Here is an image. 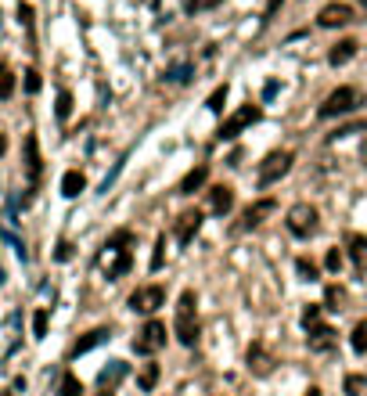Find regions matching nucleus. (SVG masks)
<instances>
[{
  "mask_svg": "<svg viewBox=\"0 0 367 396\" xmlns=\"http://www.w3.org/2000/svg\"><path fill=\"white\" fill-rule=\"evenodd\" d=\"M126 245H133V235L130 231H116L109 242H104V249H101V256H97V267L109 274L112 281L116 277H123L126 270H130V263H133V256H130V249Z\"/></svg>",
  "mask_w": 367,
  "mask_h": 396,
  "instance_id": "obj_1",
  "label": "nucleus"
},
{
  "mask_svg": "<svg viewBox=\"0 0 367 396\" xmlns=\"http://www.w3.org/2000/svg\"><path fill=\"white\" fill-rule=\"evenodd\" d=\"M173 335L180 346H195L198 343V299L191 289L180 292V303H177V321H173Z\"/></svg>",
  "mask_w": 367,
  "mask_h": 396,
  "instance_id": "obj_2",
  "label": "nucleus"
},
{
  "mask_svg": "<svg viewBox=\"0 0 367 396\" xmlns=\"http://www.w3.org/2000/svg\"><path fill=\"white\" fill-rule=\"evenodd\" d=\"M360 105H363V90H360V87H339V90H332V94L321 101L317 116H321V119L349 116V112H356Z\"/></svg>",
  "mask_w": 367,
  "mask_h": 396,
  "instance_id": "obj_3",
  "label": "nucleus"
},
{
  "mask_svg": "<svg viewBox=\"0 0 367 396\" xmlns=\"http://www.w3.org/2000/svg\"><path fill=\"white\" fill-rule=\"evenodd\" d=\"M292 162H295L292 151H270L263 162H259V169H256V184H259V188L278 184V181L288 173V169H292Z\"/></svg>",
  "mask_w": 367,
  "mask_h": 396,
  "instance_id": "obj_4",
  "label": "nucleus"
},
{
  "mask_svg": "<svg viewBox=\"0 0 367 396\" xmlns=\"http://www.w3.org/2000/svg\"><path fill=\"white\" fill-rule=\"evenodd\" d=\"M317 209H313L310 202H295L292 209H288V231L295 235V238H310V235H317Z\"/></svg>",
  "mask_w": 367,
  "mask_h": 396,
  "instance_id": "obj_5",
  "label": "nucleus"
},
{
  "mask_svg": "<svg viewBox=\"0 0 367 396\" xmlns=\"http://www.w3.org/2000/svg\"><path fill=\"white\" fill-rule=\"evenodd\" d=\"M163 346H166V324L163 321H148L133 338V353H141V357H155Z\"/></svg>",
  "mask_w": 367,
  "mask_h": 396,
  "instance_id": "obj_6",
  "label": "nucleus"
},
{
  "mask_svg": "<svg viewBox=\"0 0 367 396\" xmlns=\"http://www.w3.org/2000/svg\"><path fill=\"white\" fill-rule=\"evenodd\" d=\"M259 116H263V112H259L256 105H241V108L234 112V116H227V119H224V127L217 130V137H220V141H234V137H238V134H245L252 123H259Z\"/></svg>",
  "mask_w": 367,
  "mask_h": 396,
  "instance_id": "obj_7",
  "label": "nucleus"
},
{
  "mask_svg": "<svg viewBox=\"0 0 367 396\" xmlns=\"http://www.w3.org/2000/svg\"><path fill=\"white\" fill-rule=\"evenodd\" d=\"M163 303H166V289L163 285H144V289H137L130 296V310L133 314H155Z\"/></svg>",
  "mask_w": 367,
  "mask_h": 396,
  "instance_id": "obj_8",
  "label": "nucleus"
},
{
  "mask_svg": "<svg viewBox=\"0 0 367 396\" xmlns=\"http://www.w3.org/2000/svg\"><path fill=\"white\" fill-rule=\"evenodd\" d=\"M356 22V15H353V8L349 4H324L321 8V15H317V26L321 29H339V26H353Z\"/></svg>",
  "mask_w": 367,
  "mask_h": 396,
  "instance_id": "obj_9",
  "label": "nucleus"
},
{
  "mask_svg": "<svg viewBox=\"0 0 367 396\" xmlns=\"http://www.w3.org/2000/svg\"><path fill=\"white\" fill-rule=\"evenodd\" d=\"M245 364H248V371H252L256 378H267V375L274 371V364H278V360H274V353H270L263 343H252V346H248V353H245Z\"/></svg>",
  "mask_w": 367,
  "mask_h": 396,
  "instance_id": "obj_10",
  "label": "nucleus"
},
{
  "mask_svg": "<svg viewBox=\"0 0 367 396\" xmlns=\"http://www.w3.org/2000/svg\"><path fill=\"white\" fill-rule=\"evenodd\" d=\"M274 209H278V202H274V198H259V202H252V205L241 213V223H238V228H241V231L259 228V223H263V220H267Z\"/></svg>",
  "mask_w": 367,
  "mask_h": 396,
  "instance_id": "obj_11",
  "label": "nucleus"
},
{
  "mask_svg": "<svg viewBox=\"0 0 367 396\" xmlns=\"http://www.w3.org/2000/svg\"><path fill=\"white\" fill-rule=\"evenodd\" d=\"M202 220H205L202 209H187V213L177 216V242H180V245H191V242H195V235L202 231Z\"/></svg>",
  "mask_w": 367,
  "mask_h": 396,
  "instance_id": "obj_12",
  "label": "nucleus"
},
{
  "mask_svg": "<svg viewBox=\"0 0 367 396\" xmlns=\"http://www.w3.org/2000/svg\"><path fill=\"white\" fill-rule=\"evenodd\" d=\"M306 343H310V350H313V353H332V350H335V343H339V335H335V328L317 324V328H310Z\"/></svg>",
  "mask_w": 367,
  "mask_h": 396,
  "instance_id": "obj_13",
  "label": "nucleus"
},
{
  "mask_svg": "<svg viewBox=\"0 0 367 396\" xmlns=\"http://www.w3.org/2000/svg\"><path fill=\"white\" fill-rule=\"evenodd\" d=\"M126 375H130V364H126V360H112L109 368H101V375H97V389L116 392V385H119Z\"/></svg>",
  "mask_w": 367,
  "mask_h": 396,
  "instance_id": "obj_14",
  "label": "nucleus"
},
{
  "mask_svg": "<svg viewBox=\"0 0 367 396\" xmlns=\"http://www.w3.org/2000/svg\"><path fill=\"white\" fill-rule=\"evenodd\" d=\"M231 209H234V191L227 184L209 188V213H213V216H227Z\"/></svg>",
  "mask_w": 367,
  "mask_h": 396,
  "instance_id": "obj_15",
  "label": "nucleus"
},
{
  "mask_svg": "<svg viewBox=\"0 0 367 396\" xmlns=\"http://www.w3.org/2000/svg\"><path fill=\"white\" fill-rule=\"evenodd\" d=\"M26 173H29V184H40L43 159H40V144H36V137H33V134L26 137Z\"/></svg>",
  "mask_w": 367,
  "mask_h": 396,
  "instance_id": "obj_16",
  "label": "nucleus"
},
{
  "mask_svg": "<svg viewBox=\"0 0 367 396\" xmlns=\"http://www.w3.org/2000/svg\"><path fill=\"white\" fill-rule=\"evenodd\" d=\"M346 252H349L356 274H367V235H349L346 238Z\"/></svg>",
  "mask_w": 367,
  "mask_h": 396,
  "instance_id": "obj_17",
  "label": "nucleus"
},
{
  "mask_svg": "<svg viewBox=\"0 0 367 396\" xmlns=\"http://www.w3.org/2000/svg\"><path fill=\"white\" fill-rule=\"evenodd\" d=\"M205 181H209V166H205V162H198V166L191 169V173H187V177L177 184V195H195V191H198Z\"/></svg>",
  "mask_w": 367,
  "mask_h": 396,
  "instance_id": "obj_18",
  "label": "nucleus"
},
{
  "mask_svg": "<svg viewBox=\"0 0 367 396\" xmlns=\"http://www.w3.org/2000/svg\"><path fill=\"white\" fill-rule=\"evenodd\" d=\"M101 343H109V328H94V331H87L80 343L72 346V357H83V353H90V350L101 346Z\"/></svg>",
  "mask_w": 367,
  "mask_h": 396,
  "instance_id": "obj_19",
  "label": "nucleus"
},
{
  "mask_svg": "<svg viewBox=\"0 0 367 396\" xmlns=\"http://www.w3.org/2000/svg\"><path fill=\"white\" fill-rule=\"evenodd\" d=\"M356 50H360V43H356V40H342V43H335V47H332L328 62L339 69V65H346V62H353V58H356Z\"/></svg>",
  "mask_w": 367,
  "mask_h": 396,
  "instance_id": "obj_20",
  "label": "nucleus"
},
{
  "mask_svg": "<svg viewBox=\"0 0 367 396\" xmlns=\"http://www.w3.org/2000/svg\"><path fill=\"white\" fill-rule=\"evenodd\" d=\"M83 188H87V181H83L80 169H69V173L62 177V195H65V198H76Z\"/></svg>",
  "mask_w": 367,
  "mask_h": 396,
  "instance_id": "obj_21",
  "label": "nucleus"
},
{
  "mask_svg": "<svg viewBox=\"0 0 367 396\" xmlns=\"http://www.w3.org/2000/svg\"><path fill=\"white\" fill-rule=\"evenodd\" d=\"M137 385H141L144 392H151L155 385H159V364H144V368H141V378H137Z\"/></svg>",
  "mask_w": 367,
  "mask_h": 396,
  "instance_id": "obj_22",
  "label": "nucleus"
},
{
  "mask_svg": "<svg viewBox=\"0 0 367 396\" xmlns=\"http://www.w3.org/2000/svg\"><path fill=\"white\" fill-rule=\"evenodd\" d=\"M349 346H353V353H367V321H356V328L349 335Z\"/></svg>",
  "mask_w": 367,
  "mask_h": 396,
  "instance_id": "obj_23",
  "label": "nucleus"
},
{
  "mask_svg": "<svg viewBox=\"0 0 367 396\" xmlns=\"http://www.w3.org/2000/svg\"><path fill=\"white\" fill-rule=\"evenodd\" d=\"M295 270H299V277H302V281H317V277H321V267L313 263V259H306V256H299V259H295Z\"/></svg>",
  "mask_w": 367,
  "mask_h": 396,
  "instance_id": "obj_24",
  "label": "nucleus"
},
{
  "mask_svg": "<svg viewBox=\"0 0 367 396\" xmlns=\"http://www.w3.org/2000/svg\"><path fill=\"white\" fill-rule=\"evenodd\" d=\"M321 314H324V306H317V303H310V306L302 310V328L310 331V328H317V324H324V321H321Z\"/></svg>",
  "mask_w": 367,
  "mask_h": 396,
  "instance_id": "obj_25",
  "label": "nucleus"
},
{
  "mask_svg": "<svg viewBox=\"0 0 367 396\" xmlns=\"http://www.w3.org/2000/svg\"><path fill=\"white\" fill-rule=\"evenodd\" d=\"M367 392V375H346V396H363Z\"/></svg>",
  "mask_w": 367,
  "mask_h": 396,
  "instance_id": "obj_26",
  "label": "nucleus"
},
{
  "mask_svg": "<svg viewBox=\"0 0 367 396\" xmlns=\"http://www.w3.org/2000/svg\"><path fill=\"white\" fill-rule=\"evenodd\" d=\"M163 263H166V235H159L155 238V252H151V270H163Z\"/></svg>",
  "mask_w": 367,
  "mask_h": 396,
  "instance_id": "obj_27",
  "label": "nucleus"
},
{
  "mask_svg": "<svg viewBox=\"0 0 367 396\" xmlns=\"http://www.w3.org/2000/svg\"><path fill=\"white\" fill-rule=\"evenodd\" d=\"M55 116H58L62 123H65V119L72 116V94H69V90H62V94H58V105H55Z\"/></svg>",
  "mask_w": 367,
  "mask_h": 396,
  "instance_id": "obj_28",
  "label": "nucleus"
},
{
  "mask_svg": "<svg viewBox=\"0 0 367 396\" xmlns=\"http://www.w3.org/2000/svg\"><path fill=\"white\" fill-rule=\"evenodd\" d=\"M353 134H367V123H349V127H339L335 134H328V141H342V137H353Z\"/></svg>",
  "mask_w": 367,
  "mask_h": 396,
  "instance_id": "obj_29",
  "label": "nucleus"
},
{
  "mask_svg": "<svg viewBox=\"0 0 367 396\" xmlns=\"http://www.w3.org/2000/svg\"><path fill=\"white\" fill-rule=\"evenodd\" d=\"M58 396H83L80 378H76V375H65V378H62V385H58Z\"/></svg>",
  "mask_w": 367,
  "mask_h": 396,
  "instance_id": "obj_30",
  "label": "nucleus"
},
{
  "mask_svg": "<svg viewBox=\"0 0 367 396\" xmlns=\"http://www.w3.org/2000/svg\"><path fill=\"white\" fill-rule=\"evenodd\" d=\"M224 101H227V83H224V87H217L213 94H209L205 108H209V112H224Z\"/></svg>",
  "mask_w": 367,
  "mask_h": 396,
  "instance_id": "obj_31",
  "label": "nucleus"
},
{
  "mask_svg": "<svg viewBox=\"0 0 367 396\" xmlns=\"http://www.w3.org/2000/svg\"><path fill=\"white\" fill-rule=\"evenodd\" d=\"M11 90H15V76H11V69L0 65V101H8Z\"/></svg>",
  "mask_w": 367,
  "mask_h": 396,
  "instance_id": "obj_32",
  "label": "nucleus"
},
{
  "mask_svg": "<svg viewBox=\"0 0 367 396\" xmlns=\"http://www.w3.org/2000/svg\"><path fill=\"white\" fill-rule=\"evenodd\" d=\"M47 321H50V317H47V310H36V314H33V335H36V338H43V335H47Z\"/></svg>",
  "mask_w": 367,
  "mask_h": 396,
  "instance_id": "obj_33",
  "label": "nucleus"
},
{
  "mask_svg": "<svg viewBox=\"0 0 367 396\" xmlns=\"http://www.w3.org/2000/svg\"><path fill=\"white\" fill-rule=\"evenodd\" d=\"M324 267H328L332 274H339V270H342V249H328V256H324Z\"/></svg>",
  "mask_w": 367,
  "mask_h": 396,
  "instance_id": "obj_34",
  "label": "nucleus"
},
{
  "mask_svg": "<svg viewBox=\"0 0 367 396\" xmlns=\"http://www.w3.org/2000/svg\"><path fill=\"white\" fill-rule=\"evenodd\" d=\"M342 303H346V292L339 285H332L328 289V310H342Z\"/></svg>",
  "mask_w": 367,
  "mask_h": 396,
  "instance_id": "obj_35",
  "label": "nucleus"
},
{
  "mask_svg": "<svg viewBox=\"0 0 367 396\" xmlns=\"http://www.w3.org/2000/svg\"><path fill=\"white\" fill-rule=\"evenodd\" d=\"M166 76H170L173 83H187V80H191V65H177V69H170Z\"/></svg>",
  "mask_w": 367,
  "mask_h": 396,
  "instance_id": "obj_36",
  "label": "nucleus"
},
{
  "mask_svg": "<svg viewBox=\"0 0 367 396\" xmlns=\"http://www.w3.org/2000/svg\"><path fill=\"white\" fill-rule=\"evenodd\" d=\"M26 90H29V94L40 90V73H36V69H26Z\"/></svg>",
  "mask_w": 367,
  "mask_h": 396,
  "instance_id": "obj_37",
  "label": "nucleus"
},
{
  "mask_svg": "<svg viewBox=\"0 0 367 396\" xmlns=\"http://www.w3.org/2000/svg\"><path fill=\"white\" fill-rule=\"evenodd\" d=\"M18 18H22V26L29 29V26H33V8H29V4H18Z\"/></svg>",
  "mask_w": 367,
  "mask_h": 396,
  "instance_id": "obj_38",
  "label": "nucleus"
},
{
  "mask_svg": "<svg viewBox=\"0 0 367 396\" xmlns=\"http://www.w3.org/2000/svg\"><path fill=\"white\" fill-rule=\"evenodd\" d=\"M55 259H62V263H65V259H72V245H69V242H62V245H58V252H55Z\"/></svg>",
  "mask_w": 367,
  "mask_h": 396,
  "instance_id": "obj_39",
  "label": "nucleus"
},
{
  "mask_svg": "<svg viewBox=\"0 0 367 396\" xmlns=\"http://www.w3.org/2000/svg\"><path fill=\"white\" fill-rule=\"evenodd\" d=\"M220 0H191V8H217Z\"/></svg>",
  "mask_w": 367,
  "mask_h": 396,
  "instance_id": "obj_40",
  "label": "nucleus"
},
{
  "mask_svg": "<svg viewBox=\"0 0 367 396\" xmlns=\"http://www.w3.org/2000/svg\"><path fill=\"white\" fill-rule=\"evenodd\" d=\"M274 94H278V83H274V80H270V83H267V87H263V97H267V101H270V97H274Z\"/></svg>",
  "mask_w": 367,
  "mask_h": 396,
  "instance_id": "obj_41",
  "label": "nucleus"
},
{
  "mask_svg": "<svg viewBox=\"0 0 367 396\" xmlns=\"http://www.w3.org/2000/svg\"><path fill=\"white\" fill-rule=\"evenodd\" d=\"M278 8H281V0H267V18H270V15H274Z\"/></svg>",
  "mask_w": 367,
  "mask_h": 396,
  "instance_id": "obj_42",
  "label": "nucleus"
},
{
  "mask_svg": "<svg viewBox=\"0 0 367 396\" xmlns=\"http://www.w3.org/2000/svg\"><path fill=\"white\" fill-rule=\"evenodd\" d=\"M4 151H8V137H4V134H0V155H4Z\"/></svg>",
  "mask_w": 367,
  "mask_h": 396,
  "instance_id": "obj_43",
  "label": "nucleus"
},
{
  "mask_svg": "<svg viewBox=\"0 0 367 396\" xmlns=\"http://www.w3.org/2000/svg\"><path fill=\"white\" fill-rule=\"evenodd\" d=\"M360 159H363V166H367V144H363V151H360Z\"/></svg>",
  "mask_w": 367,
  "mask_h": 396,
  "instance_id": "obj_44",
  "label": "nucleus"
},
{
  "mask_svg": "<svg viewBox=\"0 0 367 396\" xmlns=\"http://www.w3.org/2000/svg\"><path fill=\"white\" fill-rule=\"evenodd\" d=\"M306 396H321V389H310V392H306Z\"/></svg>",
  "mask_w": 367,
  "mask_h": 396,
  "instance_id": "obj_45",
  "label": "nucleus"
},
{
  "mask_svg": "<svg viewBox=\"0 0 367 396\" xmlns=\"http://www.w3.org/2000/svg\"><path fill=\"white\" fill-rule=\"evenodd\" d=\"M0 285H4V270H0Z\"/></svg>",
  "mask_w": 367,
  "mask_h": 396,
  "instance_id": "obj_46",
  "label": "nucleus"
},
{
  "mask_svg": "<svg viewBox=\"0 0 367 396\" xmlns=\"http://www.w3.org/2000/svg\"><path fill=\"white\" fill-rule=\"evenodd\" d=\"M0 396H11V392H0Z\"/></svg>",
  "mask_w": 367,
  "mask_h": 396,
  "instance_id": "obj_47",
  "label": "nucleus"
},
{
  "mask_svg": "<svg viewBox=\"0 0 367 396\" xmlns=\"http://www.w3.org/2000/svg\"><path fill=\"white\" fill-rule=\"evenodd\" d=\"M363 8H367V0H363Z\"/></svg>",
  "mask_w": 367,
  "mask_h": 396,
  "instance_id": "obj_48",
  "label": "nucleus"
}]
</instances>
